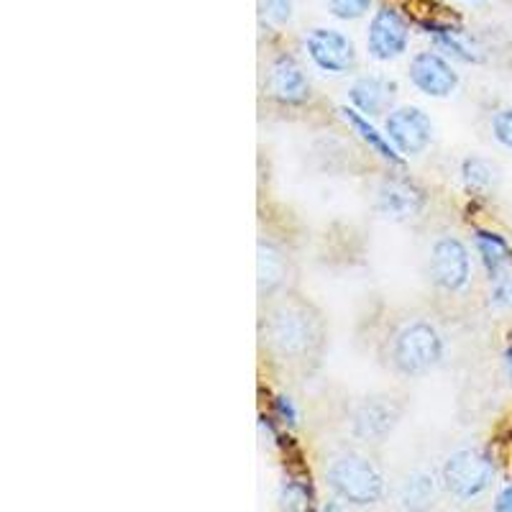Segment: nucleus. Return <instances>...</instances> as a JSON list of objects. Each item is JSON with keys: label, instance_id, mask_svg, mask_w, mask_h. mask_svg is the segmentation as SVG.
Instances as JSON below:
<instances>
[{"label": "nucleus", "instance_id": "28", "mask_svg": "<svg viewBox=\"0 0 512 512\" xmlns=\"http://www.w3.org/2000/svg\"><path fill=\"white\" fill-rule=\"evenodd\" d=\"M323 512H341V507H338L336 502H328V505L323 507Z\"/></svg>", "mask_w": 512, "mask_h": 512}, {"label": "nucleus", "instance_id": "27", "mask_svg": "<svg viewBox=\"0 0 512 512\" xmlns=\"http://www.w3.org/2000/svg\"><path fill=\"white\" fill-rule=\"evenodd\" d=\"M502 361H505V372H507V379H510V382H512V346H510V349L505 351V359H502Z\"/></svg>", "mask_w": 512, "mask_h": 512}, {"label": "nucleus", "instance_id": "3", "mask_svg": "<svg viewBox=\"0 0 512 512\" xmlns=\"http://www.w3.org/2000/svg\"><path fill=\"white\" fill-rule=\"evenodd\" d=\"M495 479V464L482 448H459L443 464V484L456 500L484 495Z\"/></svg>", "mask_w": 512, "mask_h": 512}, {"label": "nucleus", "instance_id": "25", "mask_svg": "<svg viewBox=\"0 0 512 512\" xmlns=\"http://www.w3.org/2000/svg\"><path fill=\"white\" fill-rule=\"evenodd\" d=\"M274 413H277V418H280L282 423H287V425H295L297 423L295 402H292L287 395H277V397H274Z\"/></svg>", "mask_w": 512, "mask_h": 512}, {"label": "nucleus", "instance_id": "16", "mask_svg": "<svg viewBox=\"0 0 512 512\" xmlns=\"http://www.w3.org/2000/svg\"><path fill=\"white\" fill-rule=\"evenodd\" d=\"M287 256L274 244L262 241L259 244V259H256V274H259V292L272 295L287 285Z\"/></svg>", "mask_w": 512, "mask_h": 512}, {"label": "nucleus", "instance_id": "5", "mask_svg": "<svg viewBox=\"0 0 512 512\" xmlns=\"http://www.w3.org/2000/svg\"><path fill=\"white\" fill-rule=\"evenodd\" d=\"M431 280L443 292H461L472 280V256L461 239L441 236L431 249Z\"/></svg>", "mask_w": 512, "mask_h": 512}, {"label": "nucleus", "instance_id": "10", "mask_svg": "<svg viewBox=\"0 0 512 512\" xmlns=\"http://www.w3.org/2000/svg\"><path fill=\"white\" fill-rule=\"evenodd\" d=\"M425 208V192L405 177L384 180L377 192V210L390 221H410Z\"/></svg>", "mask_w": 512, "mask_h": 512}, {"label": "nucleus", "instance_id": "2", "mask_svg": "<svg viewBox=\"0 0 512 512\" xmlns=\"http://www.w3.org/2000/svg\"><path fill=\"white\" fill-rule=\"evenodd\" d=\"M328 484L351 505H374L384 495V477L364 456H341L328 466Z\"/></svg>", "mask_w": 512, "mask_h": 512}, {"label": "nucleus", "instance_id": "17", "mask_svg": "<svg viewBox=\"0 0 512 512\" xmlns=\"http://www.w3.org/2000/svg\"><path fill=\"white\" fill-rule=\"evenodd\" d=\"M461 182H464L469 195H474V198H487L489 192H495L497 182H500V172L487 159L469 157L461 162Z\"/></svg>", "mask_w": 512, "mask_h": 512}, {"label": "nucleus", "instance_id": "18", "mask_svg": "<svg viewBox=\"0 0 512 512\" xmlns=\"http://www.w3.org/2000/svg\"><path fill=\"white\" fill-rule=\"evenodd\" d=\"M425 29H428V34H433V39H436L438 47H441L443 52L451 54L454 59H461V62H479V59H482L477 44H474V41L469 39L464 31L456 29V26L428 24Z\"/></svg>", "mask_w": 512, "mask_h": 512}, {"label": "nucleus", "instance_id": "13", "mask_svg": "<svg viewBox=\"0 0 512 512\" xmlns=\"http://www.w3.org/2000/svg\"><path fill=\"white\" fill-rule=\"evenodd\" d=\"M395 423L397 410L392 408V402H382L377 397L361 402L359 410L354 413V433L361 441L379 443L395 428Z\"/></svg>", "mask_w": 512, "mask_h": 512}, {"label": "nucleus", "instance_id": "6", "mask_svg": "<svg viewBox=\"0 0 512 512\" xmlns=\"http://www.w3.org/2000/svg\"><path fill=\"white\" fill-rule=\"evenodd\" d=\"M384 134L402 157H418L433 141V121L415 105H402L390 111L384 121Z\"/></svg>", "mask_w": 512, "mask_h": 512}, {"label": "nucleus", "instance_id": "8", "mask_svg": "<svg viewBox=\"0 0 512 512\" xmlns=\"http://www.w3.org/2000/svg\"><path fill=\"white\" fill-rule=\"evenodd\" d=\"M410 29L405 24V18L395 11V8H379L374 13L372 24H369L367 47L369 54L379 62H390V59L400 57L408 49Z\"/></svg>", "mask_w": 512, "mask_h": 512}, {"label": "nucleus", "instance_id": "24", "mask_svg": "<svg viewBox=\"0 0 512 512\" xmlns=\"http://www.w3.org/2000/svg\"><path fill=\"white\" fill-rule=\"evenodd\" d=\"M262 13L272 24H287L292 18V0H262Z\"/></svg>", "mask_w": 512, "mask_h": 512}, {"label": "nucleus", "instance_id": "20", "mask_svg": "<svg viewBox=\"0 0 512 512\" xmlns=\"http://www.w3.org/2000/svg\"><path fill=\"white\" fill-rule=\"evenodd\" d=\"M282 510L310 512L308 489H305L300 482H285V487H282Z\"/></svg>", "mask_w": 512, "mask_h": 512}, {"label": "nucleus", "instance_id": "22", "mask_svg": "<svg viewBox=\"0 0 512 512\" xmlns=\"http://www.w3.org/2000/svg\"><path fill=\"white\" fill-rule=\"evenodd\" d=\"M492 136L507 152H512V108H502L492 116Z\"/></svg>", "mask_w": 512, "mask_h": 512}, {"label": "nucleus", "instance_id": "15", "mask_svg": "<svg viewBox=\"0 0 512 512\" xmlns=\"http://www.w3.org/2000/svg\"><path fill=\"white\" fill-rule=\"evenodd\" d=\"M341 118H344L346 123L351 126V131H354L356 136H359L364 144L372 149L374 154H377L379 159H384V162H390V164H397L400 167L402 162H405V157H402L400 152L395 149V144H392L390 139H387V134H382L374 123H369L367 116H361L356 108H341Z\"/></svg>", "mask_w": 512, "mask_h": 512}, {"label": "nucleus", "instance_id": "26", "mask_svg": "<svg viewBox=\"0 0 512 512\" xmlns=\"http://www.w3.org/2000/svg\"><path fill=\"white\" fill-rule=\"evenodd\" d=\"M495 512H512V484L500 489V495L495 500Z\"/></svg>", "mask_w": 512, "mask_h": 512}, {"label": "nucleus", "instance_id": "12", "mask_svg": "<svg viewBox=\"0 0 512 512\" xmlns=\"http://www.w3.org/2000/svg\"><path fill=\"white\" fill-rule=\"evenodd\" d=\"M397 95V82L382 75H367L351 85L349 100L361 116L374 118L390 111L392 100Z\"/></svg>", "mask_w": 512, "mask_h": 512}, {"label": "nucleus", "instance_id": "4", "mask_svg": "<svg viewBox=\"0 0 512 512\" xmlns=\"http://www.w3.org/2000/svg\"><path fill=\"white\" fill-rule=\"evenodd\" d=\"M269 341L282 356H305L310 354L313 344L320 341L313 318L295 308H280L272 313L269 320Z\"/></svg>", "mask_w": 512, "mask_h": 512}, {"label": "nucleus", "instance_id": "21", "mask_svg": "<svg viewBox=\"0 0 512 512\" xmlns=\"http://www.w3.org/2000/svg\"><path fill=\"white\" fill-rule=\"evenodd\" d=\"M326 6L341 21H354V18H361L369 11L372 0H326Z\"/></svg>", "mask_w": 512, "mask_h": 512}, {"label": "nucleus", "instance_id": "9", "mask_svg": "<svg viewBox=\"0 0 512 512\" xmlns=\"http://www.w3.org/2000/svg\"><path fill=\"white\" fill-rule=\"evenodd\" d=\"M408 77L420 93L431 95V98H448V95L459 88V75L451 67V62H446L436 52L415 54L410 59Z\"/></svg>", "mask_w": 512, "mask_h": 512}, {"label": "nucleus", "instance_id": "1", "mask_svg": "<svg viewBox=\"0 0 512 512\" xmlns=\"http://www.w3.org/2000/svg\"><path fill=\"white\" fill-rule=\"evenodd\" d=\"M443 359V338L436 326L415 320L408 323L392 341V364L405 377H423Z\"/></svg>", "mask_w": 512, "mask_h": 512}, {"label": "nucleus", "instance_id": "19", "mask_svg": "<svg viewBox=\"0 0 512 512\" xmlns=\"http://www.w3.org/2000/svg\"><path fill=\"white\" fill-rule=\"evenodd\" d=\"M397 500H400L405 512H425L433 505V500H436V482H433L431 474L425 472L410 474L402 482Z\"/></svg>", "mask_w": 512, "mask_h": 512}, {"label": "nucleus", "instance_id": "11", "mask_svg": "<svg viewBox=\"0 0 512 512\" xmlns=\"http://www.w3.org/2000/svg\"><path fill=\"white\" fill-rule=\"evenodd\" d=\"M269 93L285 105H300L310 98V82L290 54H280L269 70Z\"/></svg>", "mask_w": 512, "mask_h": 512}, {"label": "nucleus", "instance_id": "23", "mask_svg": "<svg viewBox=\"0 0 512 512\" xmlns=\"http://www.w3.org/2000/svg\"><path fill=\"white\" fill-rule=\"evenodd\" d=\"M489 303L495 308L512 310V272L492 282V292H489Z\"/></svg>", "mask_w": 512, "mask_h": 512}, {"label": "nucleus", "instance_id": "7", "mask_svg": "<svg viewBox=\"0 0 512 512\" xmlns=\"http://www.w3.org/2000/svg\"><path fill=\"white\" fill-rule=\"evenodd\" d=\"M305 52L318 70L328 75H344L354 67L356 49L349 36L336 29H313L305 39Z\"/></svg>", "mask_w": 512, "mask_h": 512}, {"label": "nucleus", "instance_id": "14", "mask_svg": "<svg viewBox=\"0 0 512 512\" xmlns=\"http://www.w3.org/2000/svg\"><path fill=\"white\" fill-rule=\"evenodd\" d=\"M479 262L492 282L512 272V244L497 231H477L474 236Z\"/></svg>", "mask_w": 512, "mask_h": 512}]
</instances>
